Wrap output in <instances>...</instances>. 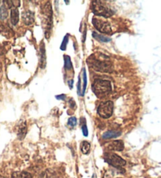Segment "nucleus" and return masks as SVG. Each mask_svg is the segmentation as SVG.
<instances>
[{
  "label": "nucleus",
  "instance_id": "nucleus-25",
  "mask_svg": "<svg viewBox=\"0 0 161 178\" xmlns=\"http://www.w3.org/2000/svg\"><path fill=\"white\" fill-rule=\"evenodd\" d=\"M57 98H58V100H61V99H62V100H65V98L66 97H65V95H64V94H62V95H59V96H57Z\"/></svg>",
  "mask_w": 161,
  "mask_h": 178
},
{
  "label": "nucleus",
  "instance_id": "nucleus-9",
  "mask_svg": "<svg viewBox=\"0 0 161 178\" xmlns=\"http://www.w3.org/2000/svg\"><path fill=\"white\" fill-rule=\"evenodd\" d=\"M10 21L13 25H16L19 21V12L17 9H11Z\"/></svg>",
  "mask_w": 161,
  "mask_h": 178
},
{
  "label": "nucleus",
  "instance_id": "nucleus-19",
  "mask_svg": "<svg viewBox=\"0 0 161 178\" xmlns=\"http://www.w3.org/2000/svg\"><path fill=\"white\" fill-rule=\"evenodd\" d=\"M77 124V119L76 117H71L68 120V125L71 127H74Z\"/></svg>",
  "mask_w": 161,
  "mask_h": 178
},
{
  "label": "nucleus",
  "instance_id": "nucleus-16",
  "mask_svg": "<svg viewBox=\"0 0 161 178\" xmlns=\"http://www.w3.org/2000/svg\"><path fill=\"white\" fill-rule=\"evenodd\" d=\"M65 69L68 71L73 70V64H72V61H71L70 57L69 56H65Z\"/></svg>",
  "mask_w": 161,
  "mask_h": 178
},
{
  "label": "nucleus",
  "instance_id": "nucleus-5",
  "mask_svg": "<svg viewBox=\"0 0 161 178\" xmlns=\"http://www.w3.org/2000/svg\"><path fill=\"white\" fill-rule=\"evenodd\" d=\"M92 23L94 26L100 32L105 33V34H110L112 32V28L109 22L104 21L101 19H98L96 17H94L92 19Z\"/></svg>",
  "mask_w": 161,
  "mask_h": 178
},
{
  "label": "nucleus",
  "instance_id": "nucleus-24",
  "mask_svg": "<svg viewBox=\"0 0 161 178\" xmlns=\"http://www.w3.org/2000/svg\"><path fill=\"white\" fill-rule=\"evenodd\" d=\"M73 83H74V80H73V79H70V80H69V81H68V84H69V87H70L71 89L73 88Z\"/></svg>",
  "mask_w": 161,
  "mask_h": 178
},
{
  "label": "nucleus",
  "instance_id": "nucleus-20",
  "mask_svg": "<svg viewBox=\"0 0 161 178\" xmlns=\"http://www.w3.org/2000/svg\"><path fill=\"white\" fill-rule=\"evenodd\" d=\"M82 131H83V135H84L85 137H87V136H88V130H87V124H86L85 119L83 120V125H82Z\"/></svg>",
  "mask_w": 161,
  "mask_h": 178
},
{
  "label": "nucleus",
  "instance_id": "nucleus-2",
  "mask_svg": "<svg viewBox=\"0 0 161 178\" xmlns=\"http://www.w3.org/2000/svg\"><path fill=\"white\" fill-rule=\"evenodd\" d=\"M93 12L95 15L103 17H109L113 14L112 9L107 7L106 6L102 4L101 1H94L92 2Z\"/></svg>",
  "mask_w": 161,
  "mask_h": 178
},
{
  "label": "nucleus",
  "instance_id": "nucleus-10",
  "mask_svg": "<svg viewBox=\"0 0 161 178\" xmlns=\"http://www.w3.org/2000/svg\"><path fill=\"white\" fill-rule=\"evenodd\" d=\"M121 135V132L115 131V130H109L102 134V138L103 139H112L116 138Z\"/></svg>",
  "mask_w": 161,
  "mask_h": 178
},
{
  "label": "nucleus",
  "instance_id": "nucleus-1",
  "mask_svg": "<svg viewBox=\"0 0 161 178\" xmlns=\"http://www.w3.org/2000/svg\"><path fill=\"white\" fill-rule=\"evenodd\" d=\"M92 89L94 94L98 97H104L112 92V85L108 80L96 79L92 86Z\"/></svg>",
  "mask_w": 161,
  "mask_h": 178
},
{
  "label": "nucleus",
  "instance_id": "nucleus-3",
  "mask_svg": "<svg viewBox=\"0 0 161 178\" xmlns=\"http://www.w3.org/2000/svg\"><path fill=\"white\" fill-rule=\"evenodd\" d=\"M114 105L111 101L101 103L98 108V114L103 119H109L113 113Z\"/></svg>",
  "mask_w": 161,
  "mask_h": 178
},
{
  "label": "nucleus",
  "instance_id": "nucleus-26",
  "mask_svg": "<svg viewBox=\"0 0 161 178\" xmlns=\"http://www.w3.org/2000/svg\"><path fill=\"white\" fill-rule=\"evenodd\" d=\"M0 3H1V1H0Z\"/></svg>",
  "mask_w": 161,
  "mask_h": 178
},
{
  "label": "nucleus",
  "instance_id": "nucleus-11",
  "mask_svg": "<svg viewBox=\"0 0 161 178\" xmlns=\"http://www.w3.org/2000/svg\"><path fill=\"white\" fill-rule=\"evenodd\" d=\"M92 35L95 39H97L99 42H101V43H109V42L111 41V39L109 38V37L105 35H101L98 34V33L95 32H94L92 33Z\"/></svg>",
  "mask_w": 161,
  "mask_h": 178
},
{
  "label": "nucleus",
  "instance_id": "nucleus-22",
  "mask_svg": "<svg viewBox=\"0 0 161 178\" xmlns=\"http://www.w3.org/2000/svg\"><path fill=\"white\" fill-rule=\"evenodd\" d=\"M21 174L23 178H32V175L28 172H22Z\"/></svg>",
  "mask_w": 161,
  "mask_h": 178
},
{
  "label": "nucleus",
  "instance_id": "nucleus-15",
  "mask_svg": "<svg viewBox=\"0 0 161 178\" xmlns=\"http://www.w3.org/2000/svg\"><path fill=\"white\" fill-rule=\"evenodd\" d=\"M8 17V10L7 8L5 6H2L0 7V19L1 20H4Z\"/></svg>",
  "mask_w": 161,
  "mask_h": 178
},
{
  "label": "nucleus",
  "instance_id": "nucleus-12",
  "mask_svg": "<svg viewBox=\"0 0 161 178\" xmlns=\"http://www.w3.org/2000/svg\"><path fill=\"white\" fill-rule=\"evenodd\" d=\"M26 133H27V126H26L25 122H22L21 126H19L18 130V137L20 139H23L25 137Z\"/></svg>",
  "mask_w": 161,
  "mask_h": 178
},
{
  "label": "nucleus",
  "instance_id": "nucleus-23",
  "mask_svg": "<svg viewBox=\"0 0 161 178\" xmlns=\"http://www.w3.org/2000/svg\"><path fill=\"white\" fill-rule=\"evenodd\" d=\"M69 106L72 108H76V103H75V101H73V99H71L70 101H69Z\"/></svg>",
  "mask_w": 161,
  "mask_h": 178
},
{
  "label": "nucleus",
  "instance_id": "nucleus-17",
  "mask_svg": "<svg viewBox=\"0 0 161 178\" xmlns=\"http://www.w3.org/2000/svg\"><path fill=\"white\" fill-rule=\"evenodd\" d=\"M83 90H82L81 95H84V93H85L86 87H87V73H86L85 69H83Z\"/></svg>",
  "mask_w": 161,
  "mask_h": 178
},
{
  "label": "nucleus",
  "instance_id": "nucleus-18",
  "mask_svg": "<svg viewBox=\"0 0 161 178\" xmlns=\"http://www.w3.org/2000/svg\"><path fill=\"white\" fill-rule=\"evenodd\" d=\"M69 35H66L65 36V38H64L63 41L62 43V45H61V50H65V49H66V46L68 44V42H69Z\"/></svg>",
  "mask_w": 161,
  "mask_h": 178
},
{
  "label": "nucleus",
  "instance_id": "nucleus-7",
  "mask_svg": "<svg viewBox=\"0 0 161 178\" xmlns=\"http://www.w3.org/2000/svg\"><path fill=\"white\" fill-rule=\"evenodd\" d=\"M22 20L26 25H32L35 21L34 13L30 10L24 11L22 13Z\"/></svg>",
  "mask_w": 161,
  "mask_h": 178
},
{
  "label": "nucleus",
  "instance_id": "nucleus-8",
  "mask_svg": "<svg viewBox=\"0 0 161 178\" xmlns=\"http://www.w3.org/2000/svg\"><path fill=\"white\" fill-rule=\"evenodd\" d=\"M108 148L112 151H123L124 148V144L122 140H114L108 144Z\"/></svg>",
  "mask_w": 161,
  "mask_h": 178
},
{
  "label": "nucleus",
  "instance_id": "nucleus-14",
  "mask_svg": "<svg viewBox=\"0 0 161 178\" xmlns=\"http://www.w3.org/2000/svg\"><path fill=\"white\" fill-rule=\"evenodd\" d=\"M91 150V144L87 141H83L81 144V151L83 154H88Z\"/></svg>",
  "mask_w": 161,
  "mask_h": 178
},
{
  "label": "nucleus",
  "instance_id": "nucleus-21",
  "mask_svg": "<svg viewBox=\"0 0 161 178\" xmlns=\"http://www.w3.org/2000/svg\"><path fill=\"white\" fill-rule=\"evenodd\" d=\"M11 178H23L22 177L21 173H18V172H14L12 174V177Z\"/></svg>",
  "mask_w": 161,
  "mask_h": 178
},
{
  "label": "nucleus",
  "instance_id": "nucleus-6",
  "mask_svg": "<svg viewBox=\"0 0 161 178\" xmlns=\"http://www.w3.org/2000/svg\"><path fill=\"white\" fill-rule=\"evenodd\" d=\"M92 63V68L99 72H110L112 65L109 62L105 61V60H92L89 61Z\"/></svg>",
  "mask_w": 161,
  "mask_h": 178
},
{
  "label": "nucleus",
  "instance_id": "nucleus-13",
  "mask_svg": "<svg viewBox=\"0 0 161 178\" xmlns=\"http://www.w3.org/2000/svg\"><path fill=\"white\" fill-rule=\"evenodd\" d=\"M40 52H41V55H40V65H41V68H45L46 65V54H45V49L43 46L41 47L40 49Z\"/></svg>",
  "mask_w": 161,
  "mask_h": 178
},
{
  "label": "nucleus",
  "instance_id": "nucleus-4",
  "mask_svg": "<svg viewBox=\"0 0 161 178\" xmlns=\"http://www.w3.org/2000/svg\"><path fill=\"white\" fill-rule=\"evenodd\" d=\"M105 162L116 168H120L126 165V161L114 153H107L105 155Z\"/></svg>",
  "mask_w": 161,
  "mask_h": 178
}]
</instances>
